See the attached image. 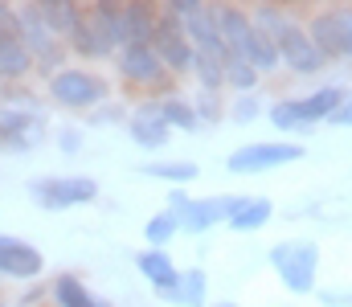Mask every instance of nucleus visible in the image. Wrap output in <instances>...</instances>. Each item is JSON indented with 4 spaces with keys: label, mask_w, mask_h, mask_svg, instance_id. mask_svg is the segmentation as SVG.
<instances>
[{
    "label": "nucleus",
    "mask_w": 352,
    "mask_h": 307,
    "mask_svg": "<svg viewBox=\"0 0 352 307\" xmlns=\"http://www.w3.org/2000/svg\"><path fill=\"white\" fill-rule=\"evenodd\" d=\"M140 172L152 177V181H168L173 189H184V185H192V181L201 177V168H197L192 160H148Z\"/></svg>",
    "instance_id": "nucleus-26"
},
{
    "label": "nucleus",
    "mask_w": 352,
    "mask_h": 307,
    "mask_svg": "<svg viewBox=\"0 0 352 307\" xmlns=\"http://www.w3.org/2000/svg\"><path fill=\"white\" fill-rule=\"evenodd\" d=\"M192 102V111H197V123H221L226 119V102L221 95H209V91H197V99Z\"/></svg>",
    "instance_id": "nucleus-32"
},
{
    "label": "nucleus",
    "mask_w": 352,
    "mask_h": 307,
    "mask_svg": "<svg viewBox=\"0 0 352 307\" xmlns=\"http://www.w3.org/2000/svg\"><path fill=\"white\" fill-rule=\"evenodd\" d=\"M209 307H242V304H230V299H217V304H209Z\"/></svg>",
    "instance_id": "nucleus-41"
},
{
    "label": "nucleus",
    "mask_w": 352,
    "mask_h": 307,
    "mask_svg": "<svg viewBox=\"0 0 352 307\" xmlns=\"http://www.w3.org/2000/svg\"><path fill=\"white\" fill-rule=\"evenodd\" d=\"M263 115V99L258 95H238L234 106H226V119H234V123H254Z\"/></svg>",
    "instance_id": "nucleus-33"
},
{
    "label": "nucleus",
    "mask_w": 352,
    "mask_h": 307,
    "mask_svg": "<svg viewBox=\"0 0 352 307\" xmlns=\"http://www.w3.org/2000/svg\"><path fill=\"white\" fill-rule=\"evenodd\" d=\"M45 99L62 111H94L111 99V82L98 74V70H87V66H66L58 70L54 78H45Z\"/></svg>",
    "instance_id": "nucleus-1"
},
{
    "label": "nucleus",
    "mask_w": 352,
    "mask_h": 307,
    "mask_svg": "<svg viewBox=\"0 0 352 307\" xmlns=\"http://www.w3.org/2000/svg\"><path fill=\"white\" fill-rule=\"evenodd\" d=\"M270 217H274L270 197H242V205L234 209V217H230L226 225H230L234 234H254V229H263Z\"/></svg>",
    "instance_id": "nucleus-25"
},
{
    "label": "nucleus",
    "mask_w": 352,
    "mask_h": 307,
    "mask_svg": "<svg viewBox=\"0 0 352 307\" xmlns=\"http://www.w3.org/2000/svg\"><path fill=\"white\" fill-rule=\"evenodd\" d=\"M156 21H160V4L123 0L119 25H115V49H123V45H148L152 33H156Z\"/></svg>",
    "instance_id": "nucleus-11"
},
{
    "label": "nucleus",
    "mask_w": 352,
    "mask_h": 307,
    "mask_svg": "<svg viewBox=\"0 0 352 307\" xmlns=\"http://www.w3.org/2000/svg\"><path fill=\"white\" fill-rule=\"evenodd\" d=\"M37 74L33 54L21 45L16 33H0V87H25Z\"/></svg>",
    "instance_id": "nucleus-17"
},
{
    "label": "nucleus",
    "mask_w": 352,
    "mask_h": 307,
    "mask_svg": "<svg viewBox=\"0 0 352 307\" xmlns=\"http://www.w3.org/2000/svg\"><path fill=\"white\" fill-rule=\"evenodd\" d=\"M274 49H278V66H287V70L299 74V78H311V74L328 70V58L316 49V41L307 37V25H303L299 16L274 33Z\"/></svg>",
    "instance_id": "nucleus-6"
},
{
    "label": "nucleus",
    "mask_w": 352,
    "mask_h": 307,
    "mask_svg": "<svg viewBox=\"0 0 352 307\" xmlns=\"http://www.w3.org/2000/svg\"><path fill=\"white\" fill-rule=\"evenodd\" d=\"M176 234H180V221H176L168 209L152 213V217H148V225H144V238H148V246H152V250H164Z\"/></svg>",
    "instance_id": "nucleus-31"
},
{
    "label": "nucleus",
    "mask_w": 352,
    "mask_h": 307,
    "mask_svg": "<svg viewBox=\"0 0 352 307\" xmlns=\"http://www.w3.org/2000/svg\"><path fill=\"white\" fill-rule=\"evenodd\" d=\"M152 49L160 54V62H164V70H168L173 78L192 74V58H197V49H192V41L184 37L180 21H173V16H164V12H160L156 33H152Z\"/></svg>",
    "instance_id": "nucleus-9"
},
{
    "label": "nucleus",
    "mask_w": 352,
    "mask_h": 307,
    "mask_svg": "<svg viewBox=\"0 0 352 307\" xmlns=\"http://www.w3.org/2000/svg\"><path fill=\"white\" fill-rule=\"evenodd\" d=\"M41 275H45V254L16 234H0V279L41 283Z\"/></svg>",
    "instance_id": "nucleus-8"
},
{
    "label": "nucleus",
    "mask_w": 352,
    "mask_h": 307,
    "mask_svg": "<svg viewBox=\"0 0 352 307\" xmlns=\"http://www.w3.org/2000/svg\"><path fill=\"white\" fill-rule=\"evenodd\" d=\"M16 37H21V45L33 54V66H37V74H45V78H54L58 70H66L70 62V49H66V41H58L45 25H41V16H37V8L33 4H16Z\"/></svg>",
    "instance_id": "nucleus-3"
},
{
    "label": "nucleus",
    "mask_w": 352,
    "mask_h": 307,
    "mask_svg": "<svg viewBox=\"0 0 352 307\" xmlns=\"http://www.w3.org/2000/svg\"><path fill=\"white\" fill-rule=\"evenodd\" d=\"M29 197L45 213H66V209L98 201V181L94 177H37L29 185Z\"/></svg>",
    "instance_id": "nucleus-4"
},
{
    "label": "nucleus",
    "mask_w": 352,
    "mask_h": 307,
    "mask_svg": "<svg viewBox=\"0 0 352 307\" xmlns=\"http://www.w3.org/2000/svg\"><path fill=\"white\" fill-rule=\"evenodd\" d=\"M184 37L192 41V49L197 54H217V58H230V49H226V41H221V29H217V4H201L184 25Z\"/></svg>",
    "instance_id": "nucleus-14"
},
{
    "label": "nucleus",
    "mask_w": 352,
    "mask_h": 307,
    "mask_svg": "<svg viewBox=\"0 0 352 307\" xmlns=\"http://www.w3.org/2000/svg\"><path fill=\"white\" fill-rule=\"evenodd\" d=\"M336 21H340V49L352 62V4H336Z\"/></svg>",
    "instance_id": "nucleus-36"
},
{
    "label": "nucleus",
    "mask_w": 352,
    "mask_h": 307,
    "mask_svg": "<svg viewBox=\"0 0 352 307\" xmlns=\"http://www.w3.org/2000/svg\"><path fill=\"white\" fill-rule=\"evenodd\" d=\"M127 135H131V144L144 148V152H160V148H168V139H173V131L164 127V119L156 115L152 102H140V106L127 115Z\"/></svg>",
    "instance_id": "nucleus-16"
},
{
    "label": "nucleus",
    "mask_w": 352,
    "mask_h": 307,
    "mask_svg": "<svg viewBox=\"0 0 352 307\" xmlns=\"http://www.w3.org/2000/svg\"><path fill=\"white\" fill-rule=\"evenodd\" d=\"M156 106V115L164 119V127L168 131H197L201 123H197V111H192V102L184 99V95H160V99H148Z\"/></svg>",
    "instance_id": "nucleus-23"
},
{
    "label": "nucleus",
    "mask_w": 352,
    "mask_h": 307,
    "mask_svg": "<svg viewBox=\"0 0 352 307\" xmlns=\"http://www.w3.org/2000/svg\"><path fill=\"white\" fill-rule=\"evenodd\" d=\"M115 58H119V78H123L131 91L168 95V87H173V74L164 70V62H160V54L152 49V41H148V45H123Z\"/></svg>",
    "instance_id": "nucleus-5"
},
{
    "label": "nucleus",
    "mask_w": 352,
    "mask_h": 307,
    "mask_svg": "<svg viewBox=\"0 0 352 307\" xmlns=\"http://www.w3.org/2000/svg\"><path fill=\"white\" fill-rule=\"evenodd\" d=\"M54 144H58V152H66V156H78V152L87 148V139H82V131H78V127H58Z\"/></svg>",
    "instance_id": "nucleus-34"
},
{
    "label": "nucleus",
    "mask_w": 352,
    "mask_h": 307,
    "mask_svg": "<svg viewBox=\"0 0 352 307\" xmlns=\"http://www.w3.org/2000/svg\"><path fill=\"white\" fill-rule=\"evenodd\" d=\"M173 307H209V275L201 266H184L176 279Z\"/></svg>",
    "instance_id": "nucleus-24"
},
{
    "label": "nucleus",
    "mask_w": 352,
    "mask_h": 307,
    "mask_svg": "<svg viewBox=\"0 0 352 307\" xmlns=\"http://www.w3.org/2000/svg\"><path fill=\"white\" fill-rule=\"evenodd\" d=\"M328 123H336V127H352V91H344V99H340V106L332 111Z\"/></svg>",
    "instance_id": "nucleus-38"
},
{
    "label": "nucleus",
    "mask_w": 352,
    "mask_h": 307,
    "mask_svg": "<svg viewBox=\"0 0 352 307\" xmlns=\"http://www.w3.org/2000/svg\"><path fill=\"white\" fill-rule=\"evenodd\" d=\"M270 266L283 279L287 291L307 295L316 291V275H320V246L311 238H287L270 246Z\"/></svg>",
    "instance_id": "nucleus-2"
},
{
    "label": "nucleus",
    "mask_w": 352,
    "mask_h": 307,
    "mask_svg": "<svg viewBox=\"0 0 352 307\" xmlns=\"http://www.w3.org/2000/svg\"><path fill=\"white\" fill-rule=\"evenodd\" d=\"M250 21H254V29H263L266 37H274L283 25L295 21V12H291L287 4H270V0H266V4H254V8H250Z\"/></svg>",
    "instance_id": "nucleus-30"
},
{
    "label": "nucleus",
    "mask_w": 352,
    "mask_h": 307,
    "mask_svg": "<svg viewBox=\"0 0 352 307\" xmlns=\"http://www.w3.org/2000/svg\"><path fill=\"white\" fill-rule=\"evenodd\" d=\"M242 62H250L258 74H274V70H278V49H274V37H266L263 29H254V33H250V41H246Z\"/></svg>",
    "instance_id": "nucleus-28"
},
{
    "label": "nucleus",
    "mask_w": 352,
    "mask_h": 307,
    "mask_svg": "<svg viewBox=\"0 0 352 307\" xmlns=\"http://www.w3.org/2000/svg\"><path fill=\"white\" fill-rule=\"evenodd\" d=\"M303 144L295 139H263V144H246V148H234L226 168L246 177V172H270V168H283V164H295L303 160Z\"/></svg>",
    "instance_id": "nucleus-7"
},
{
    "label": "nucleus",
    "mask_w": 352,
    "mask_h": 307,
    "mask_svg": "<svg viewBox=\"0 0 352 307\" xmlns=\"http://www.w3.org/2000/svg\"><path fill=\"white\" fill-rule=\"evenodd\" d=\"M50 307H115V304L102 299V295H94L78 275L62 271V275H54V283H50Z\"/></svg>",
    "instance_id": "nucleus-20"
},
{
    "label": "nucleus",
    "mask_w": 352,
    "mask_h": 307,
    "mask_svg": "<svg viewBox=\"0 0 352 307\" xmlns=\"http://www.w3.org/2000/svg\"><path fill=\"white\" fill-rule=\"evenodd\" d=\"M242 205V193H221V197H192L188 213L180 217V234H205L213 225H226L234 209Z\"/></svg>",
    "instance_id": "nucleus-13"
},
{
    "label": "nucleus",
    "mask_w": 352,
    "mask_h": 307,
    "mask_svg": "<svg viewBox=\"0 0 352 307\" xmlns=\"http://www.w3.org/2000/svg\"><path fill=\"white\" fill-rule=\"evenodd\" d=\"M135 271H140V275L152 283V291H156L164 304H173V291H176V279H180V266L168 258V250H152V246H144V250L135 254Z\"/></svg>",
    "instance_id": "nucleus-15"
},
{
    "label": "nucleus",
    "mask_w": 352,
    "mask_h": 307,
    "mask_svg": "<svg viewBox=\"0 0 352 307\" xmlns=\"http://www.w3.org/2000/svg\"><path fill=\"white\" fill-rule=\"evenodd\" d=\"M188 205H192V197H188L184 189H173V193H168V213H173L176 221H180V217L188 213Z\"/></svg>",
    "instance_id": "nucleus-39"
},
{
    "label": "nucleus",
    "mask_w": 352,
    "mask_h": 307,
    "mask_svg": "<svg viewBox=\"0 0 352 307\" xmlns=\"http://www.w3.org/2000/svg\"><path fill=\"white\" fill-rule=\"evenodd\" d=\"M45 135V111H25V106H0V148L8 152H29Z\"/></svg>",
    "instance_id": "nucleus-10"
},
{
    "label": "nucleus",
    "mask_w": 352,
    "mask_h": 307,
    "mask_svg": "<svg viewBox=\"0 0 352 307\" xmlns=\"http://www.w3.org/2000/svg\"><path fill=\"white\" fill-rule=\"evenodd\" d=\"M0 33H16V4L0 0Z\"/></svg>",
    "instance_id": "nucleus-40"
},
{
    "label": "nucleus",
    "mask_w": 352,
    "mask_h": 307,
    "mask_svg": "<svg viewBox=\"0 0 352 307\" xmlns=\"http://www.w3.org/2000/svg\"><path fill=\"white\" fill-rule=\"evenodd\" d=\"M0 307H12V304H8V299H4V295H0Z\"/></svg>",
    "instance_id": "nucleus-42"
},
{
    "label": "nucleus",
    "mask_w": 352,
    "mask_h": 307,
    "mask_svg": "<svg viewBox=\"0 0 352 307\" xmlns=\"http://www.w3.org/2000/svg\"><path fill=\"white\" fill-rule=\"evenodd\" d=\"M87 123H94V127H102V123H127V111L119 102H102V106H94L87 115Z\"/></svg>",
    "instance_id": "nucleus-35"
},
{
    "label": "nucleus",
    "mask_w": 352,
    "mask_h": 307,
    "mask_svg": "<svg viewBox=\"0 0 352 307\" xmlns=\"http://www.w3.org/2000/svg\"><path fill=\"white\" fill-rule=\"evenodd\" d=\"M307 37L316 41V49L332 62V58H344V49H340V21H336V8H320V12H311V21H307Z\"/></svg>",
    "instance_id": "nucleus-22"
},
{
    "label": "nucleus",
    "mask_w": 352,
    "mask_h": 307,
    "mask_svg": "<svg viewBox=\"0 0 352 307\" xmlns=\"http://www.w3.org/2000/svg\"><path fill=\"white\" fill-rule=\"evenodd\" d=\"M226 62H230V58L197 54V58H192V78H197V87L209 91V95H221V87H226Z\"/></svg>",
    "instance_id": "nucleus-27"
},
{
    "label": "nucleus",
    "mask_w": 352,
    "mask_h": 307,
    "mask_svg": "<svg viewBox=\"0 0 352 307\" xmlns=\"http://www.w3.org/2000/svg\"><path fill=\"white\" fill-rule=\"evenodd\" d=\"M258 82H263V74H258L250 62H242V58H230V62H226V87H230V91H238V95H258Z\"/></svg>",
    "instance_id": "nucleus-29"
},
{
    "label": "nucleus",
    "mask_w": 352,
    "mask_h": 307,
    "mask_svg": "<svg viewBox=\"0 0 352 307\" xmlns=\"http://www.w3.org/2000/svg\"><path fill=\"white\" fill-rule=\"evenodd\" d=\"M217 29H221V41L230 49V58H242L246 54V41L254 33L250 8H242V4H217Z\"/></svg>",
    "instance_id": "nucleus-18"
},
{
    "label": "nucleus",
    "mask_w": 352,
    "mask_h": 307,
    "mask_svg": "<svg viewBox=\"0 0 352 307\" xmlns=\"http://www.w3.org/2000/svg\"><path fill=\"white\" fill-rule=\"evenodd\" d=\"M41 304H50V287H41V283H29L16 307H41Z\"/></svg>",
    "instance_id": "nucleus-37"
},
{
    "label": "nucleus",
    "mask_w": 352,
    "mask_h": 307,
    "mask_svg": "<svg viewBox=\"0 0 352 307\" xmlns=\"http://www.w3.org/2000/svg\"><path fill=\"white\" fill-rule=\"evenodd\" d=\"M66 49H70L74 58H82V62H102V58H115V54H119L115 41H111V29H107L90 8H82V21H78L74 33L66 37Z\"/></svg>",
    "instance_id": "nucleus-12"
},
{
    "label": "nucleus",
    "mask_w": 352,
    "mask_h": 307,
    "mask_svg": "<svg viewBox=\"0 0 352 307\" xmlns=\"http://www.w3.org/2000/svg\"><path fill=\"white\" fill-rule=\"evenodd\" d=\"M340 99H344V87H320V91H311V95H303V99H291V111H295L299 131L311 127V123H328L332 111L340 106Z\"/></svg>",
    "instance_id": "nucleus-19"
},
{
    "label": "nucleus",
    "mask_w": 352,
    "mask_h": 307,
    "mask_svg": "<svg viewBox=\"0 0 352 307\" xmlns=\"http://www.w3.org/2000/svg\"><path fill=\"white\" fill-rule=\"evenodd\" d=\"M33 8H37L41 25H45L58 41H66V37L74 33V25L82 21V4H78V0H33Z\"/></svg>",
    "instance_id": "nucleus-21"
}]
</instances>
